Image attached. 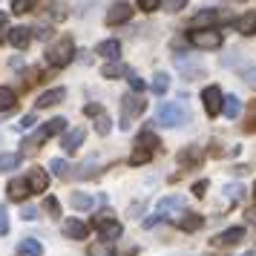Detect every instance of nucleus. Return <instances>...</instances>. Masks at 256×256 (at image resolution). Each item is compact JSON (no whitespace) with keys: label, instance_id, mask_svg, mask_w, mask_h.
<instances>
[{"label":"nucleus","instance_id":"obj_1","mask_svg":"<svg viewBox=\"0 0 256 256\" xmlns=\"http://www.w3.org/2000/svg\"><path fill=\"white\" fill-rule=\"evenodd\" d=\"M187 118H190V112L182 101H162L156 110V121L164 127H182V124H187Z\"/></svg>","mask_w":256,"mask_h":256},{"label":"nucleus","instance_id":"obj_2","mask_svg":"<svg viewBox=\"0 0 256 256\" xmlns=\"http://www.w3.org/2000/svg\"><path fill=\"white\" fill-rule=\"evenodd\" d=\"M64 130H66V118H52V121H49V124H44L38 132H32L29 138H24V144H20V147H24V152H35L46 138L58 136V132H64Z\"/></svg>","mask_w":256,"mask_h":256},{"label":"nucleus","instance_id":"obj_3","mask_svg":"<svg viewBox=\"0 0 256 256\" xmlns=\"http://www.w3.org/2000/svg\"><path fill=\"white\" fill-rule=\"evenodd\" d=\"M75 55V44H72V38H60L58 44H52L46 49V60L52 66H66Z\"/></svg>","mask_w":256,"mask_h":256},{"label":"nucleus","instance_id":"obj_4","mask_svg":"<svg viewBox=\"0 0 256 256\" xmlns=\"http://www.w3.org/2000/svg\"><path fill=\"white\" fill-rule=\"evenodd\" d=\"M144 106H147L144 98H138V95H124L121 98V130H130V121L136 116H141Z\"/></svg>","mask_w":256,"mask_h":256},{"label":"nucleus","instance_id":"obj_5","mask_svg":"<svg viewBox=\"0 0 256 256\" xmlns=\"http://www.w3.org/2000/svg\"><path fill=\"white\" fill-rule=\"evenodd\" d=\"M92 222H95V228L101 230V236H104L106 242H112V239H118V236L124 233V228L118 224V219H112V213H110V210H101Z\"/></svg>","mask_w":256,"mask_h":256},{"label":"nucleus","instance_id":"obj_6","mask_svg":"<svg viewBox=\"0 0 256 256\" xmlns=\"http://www.w3.org/2000/svg\"><path fill=\"white\" fill-rule=\"evenodd\" d=\"M187 210V198L184 196H164L158 202V213H162V219H173L178 222V216Z\"/></svg>","mask_w":256,"mask_h":256},{"label":"nucleus","instance_id":"obj_7","mask_svg":"<svg viewBox=\"0 0 256 256\" xmlns=\"http://www.w3.org/2000/svg\"><path fill=\"white\" fill-rule=\"evenodd\" d=\"M190 44L196 49H219L222 46V35L213 32V29H204V32H190Z\"/></svg>","mask_w":256,"mask_h":256},{"label":"nucleus","instance_id":"obj_8","mask_svg":"<svg viewBox=\"0 0 256 256\" xmlns=\"http://www.w3.org/2000/svg\"><path fill=\"white\" fill-rule=\"evenodd\" d=\"M222 90L216 86V84H210V86H204V92H202V101H204V110H208V116H219L222 112Z\"/></svg>","mask_w":256,"mask_h":256},{"label":"nucleus","instance_id":"obj_9","mask_svg":"<svg viewBox=\"0 0 256 256\" xmlns=\"http://www.w3.org/2000/svg\"><path fill=\"white\" fill-rule=\"evenodd\" d=\"M130 18H132V6L124 3V0H118L110 6V12H106V24L110 26H118V24H127Z\"/></svg>","mask_w":256,"mask_h":256},{"label":"nucleus","instance_id":"obj_10","mask_svg":"<svg viewBox=\"0 0 256 256\" xmlns=\"http://www.w3.org/2000/svg\"><path fill=\"white\" fill-rule=\"evenodd\" d=\"M84 138H86V130H84V127H75V130H70V132H64L60 147H64L66 152H75V150L84 144Z\"/></svg>","mask_w":256,"mask_h":256},{"label":"nucleus","instance_id":"obj_11","mask_svg":"<svg viewBox=\"0 0 256 256\" xmlns=\"http://www.w3.org/2000/svg\"><path fill=\"white\" fill-rule=\"evenodd\" d=\"M26 184H29V190H32V193H44V190L49 187V176H46V170H40V167L29 170V176H26Z\"/></svg>","mask_w":256,"mask_h":256},{"label":"nucleus","instance_id":"obj_12","mask_svg":"<svg viewBox=\"0 0 256 256\" xmlns=\"http://www.w3.org/2000/svg\"><path fill=\"white\" fill-rule=\"evenodd\" d=\"M216 24V12H213V9H204V12H198V14H193V18H190V29H193V32H204V29H210V26Z\"/></svg>","mask_w":256,"mask_h":256},{"label":"nucleus","instance_id":"obj_13","mask_svg":"<svg viewBox=\"0 0 256 256\" xmlns=\"http://www.w3.org/2000/svg\"><path fill=\"white\" fill-rule=\"evenodd\" d=\"M244 239V228H230V230L219 233L216 239H213V244L216 248H228V244H239Z\"/></svg>","mask_w":256,"mask_h":256},{"label":"nucleus","instance_id":"obj_14","mask_svg":"<svg viewBox=\"0 0 256 256\" xmlns=\"http://www.w3.org/2000/svg\"><path fill=\"white\" fill-rule=\"evenodd\" d=\"M64 98H66V90H64V86H55V90H49V92H44L40 98H38V110L55 106L58 101H64Z\"/></svg>","mask_w":256,"mask_h":256},{"label":"nucleus","instance_id":"obj_15","mask_svg":"<svg viewBox=\"0 0 256 256\" xmlns=\"http://www.w3.org/2000/svg\"><path fill=\"white\" fill-rule=\"evenodd\" d=\"M29 40H32V29H26V26H14L12 32H9V44L18 49H26Z\"/></svg>","mask_w":256,"mask_h":256},{"label":"nucleus","instance_id":"obj_16","mask_svg":"<svg viewBox=\"0 0 256 256\" xmlns=\"http://www.w3.org/2000/svg\"><path fill=\"white\" fill-rule=\"evenodd\" d=\"M202 224H204V219H202L198 213H193V210H184V213L178 216V228H182V230H190V233H193V230H198Z\"/></svg>","mask_w":256,"mask_h":256},{"label":"nucleus","instance_id":"obj_17","mask_svg":"<svg viewBox=\"0 0 256 256\" xmlns=\"http://www.w3.org/2000/svg\"><path fill=\"white\" fill-rule=\"evenodd\" d=\"M64 233H66L70 239H86L90 228H86L84 222H78V219H66L64 222Z\"/></svg>","mask_w":256,"mask_h":256},{"label":"nucleus","instance_id":"obj_18","mask_svg":"<svg viewBox=\"0 0 256 256\" xmlns=\"http://www.w3.org/2000/svg\"><path fill=\"white\" fill-rule=\"evenodd\" d=\"M29 193H32V190H29V184H26V178H12V182H9V198L24 202Z\"/></svg>","mask_w":256,"mask_h":256},{"label":"nucleus","instance_id":"obj_19","mask_svg":"<svg viewBox=\"0 0 256 256\" xmlns=\"http://www.w3.org/2000/svg\"><path fill=\"white\" fill-rule=\"evenodd\" d=\"M222 112L230 118V121H233V118H239V112H242V101H239L236 95H228V98H222Z\"/></svg>","mask_w":256,"mask_h":256},{"label":"nucleus","instance_id":"obj_20","mask_svg":"<svg viewBox=\"0 0 256 256\" xmlns=\"http://www.w3.org/2000/svg\"><path fill=\"white\" fill-rule=\"evenodd\" d=\"M98 55H104L106 60H118L121 44H118V40H104V44H98Z\"/></svg>","mask_w":256,"mask_h":256},{"label":"nucleus","instance_id":"obj_21","mask_svg":"<svg viewBox=\"0 0 256 256\" xmlns=\"http://www.w3.org/2000/svg\"><path fill=\"white\" fill-rule=\"evenodd\" d=\"M14 104H18L14 92L9 90V86H0V112H9V110H14Z\"/></svg>","mask_w":256,"mask_h":256},{"label":"nucleus","instance_id":"obj_22","mask_svg":"<svg viewBox=\"0 0 256 256\" xmlns=\"http://www.w3.org/2000/svg\"><path fill=\"white\" fill-rule=\"evenodd\" d=\"M70 202H72V208H75V210H90L95 204V198L90 196V193H72Z\"/></svg>","mask_w":256,"mask_h":256},{"label":"nucleus","instance_id":"obj_23","mask_svg":"<svg viewBox=\"0 0 256 256\" xmlns=\"http://www.w3.org/2000/svg\"><path fill=\"white\" fill-rule=\"evenodd\" d=\"M239 32L242 35H256V12H248L239 18Z\"/></svg>","mask_w":256,"mask_h":256},{"label":"nucleus","instance_id":"obj_24","mask_svg":"<svg viewBox=\"0 0 256 256\" xmlns=\"http://www.w3.org/2000/svg\"><path fill=\"white\" fill-rule=\"evenodd\" d=\"M138 147H144V150H158V147H162V144H158V136H156V132H150V130H144V132H141L138 136Z\"/></svg>","mask_w":256,"mask_h":256},{"label":"nucleus","instance_id":"obj_25","mask_svg":"<svg viewBox=\"0 0 256 256\" xmlns=\"http://www.w3.org/2000/svg\"><path fill=\"white\" fill-rule=\"evenodd\" d=\"M18 250L20 254H29V256H40L44 254V244L38 242V239H24V242L18 244Z\"/></svg>","mask_w":256,"mask_h":256},{"label":"nucleus","instance_id":"obj_26","mask_svg":"<svg viewBox=\"0 0 256 256\" xmlns=\"http://www.w3.org/2000/svg\"><path fill=\"white\" fill-rule=\"evenodd\" d=\"M198 162H202V152H198L196 147H187V150L178 152V164H190V167H196Z\"/></svg>","mask_w":256,"mask_h":256},{"label":"nucleus","instance_id":"obj_27","mask_svg":"<svg viewBox=\"0 0 256 256\" xmlns=\"http://www.w3.org/2000/svg\"><path fill=\"white\" fill-rule=\"evenodd\" d=\"M167 90H170V75L156 72V75H152V92H156V95H164Z\"/></svg>","mask_w":256,"mask_h":256},{"label":"nucleus","instance_id":"obj_28","mask_svg":"<svg viewBox=\"0 0 256 256\" xmlns=\"http://www.w3.org/2000/svg\"><path fill=\"white\" fill-rule=\"evenodd\" d=\"M20 152H3L0 156V170H14V167H20Z\"/></svg>","mask_w":256,"mask_h":256},{"label":"nucleus","instance_id":"obj_29","mask_svg":"<svg viewBox=\"0 0 256 256\" xmlns=\"http://www.w3.org/2000/svg\"><path fill=\"white\" fill-rule=\"evenodd\" d=\"M98 173V162H95V158H86V162L81 164V167H78V178H92V176Z\"/></svg>","mask_w":256,"mask_h":256},{"label":"nucleus","instance_id":"obj_30","mask_svg":"<svg viewBox=\"0 0 256 256\" xmlns=\"http://www.w3.org/2000/svg\"><path fill=\"white\" fill-rule=\"evenodd\" d=\"M152 158V152L150 150H144V147H136V150H132V156H130V164H132V167H138V164H147Z\"/></svg>","mask_w":256,"mask_h":256},{"label":"nucleus","instance_id":"obj_31","mask_svg":"<svg viewBox=\"0 0 256 256\" xmlns=\"http://www.w3.org/2000/svg\"><path fill=\"white\" fill-rule=\"evenodd\" d=\"M101 75L104 78H121V75H127V66H121V64L112 60V64H106L104 70H101Z\"/></svg>","mask_w":256,"mask_h":256},{"label":"nucleus","instance_id":"obj_32","mask_svg":"<svg viewBox=\"0 0 256 256\" xmlns=\"http://www.w3.org/2000/svg\"><path fill=\"white\" fill-rule=\"evenodd\" d=\"M49 170L58 176V178H66V176H70V164L64 162V158H52V162H49Z\"/></svg>","mask_w":256,"mask_h":256},{"label":"nucleus","instance_id":"obj_33","mask_svg":"<svg viewBox=\"0 0 256 256\" xmlns=\"http://www.w3.org/2000/svg\"><path fill=\"white\" fill-rule=\"evenodd\" d=\"M35 6H38V0H12L14 14H26V12H32Z\"/></svg>","mask_w":256,"mask_h":256},{"label":"nucleus","instance_id":"obj_34","mask_svg":"<svg viewBox=\"0 0 256 256\" xmlns=\"http://www.w3.org/2000/svg\"><path fill=\"white\" fill-rule=\"evenodd\" d=\"M95 130H98L101 136H106V132L112 130V121H110V116H106V112H101V116H98V124H95Z\"/></svg>","mask_w":256,"mask_h":256},{"label":"nucleus","instance_id":"obj_35","mask_svg":"<svg viewBox=\"0 0 256 256\" xmlns=\"http://www.w3.org/2000/svg\"><path fill=\"white\" fill-rule=\"evenodd\" d=\"M162 6H164V12H178V9L187 6V0H162Z\"/></svg>","mask_w":256,"mask_h":256},{"label":"nucleus","instance_id":"obj_36","mask_svg":"<svg viewBox=\"0 0 256 256\" xmlns=\"http://www.w3.org/2000/svg\"><path fill=\"white\" fill-rule=\"evenodd\" d=\"M224 193H228L233 202H239V198L244 196V187H242V184H228V187H224Z\"/></svg>","mask_w":256,"mask_h":256},{"label":"nucleus","instance_id":"obj_37","mask_svg":"<svg viewBox=\"0 0 256 256\" xmlns=\"http://www.w3.org/2000/svg\"><path fill=\"white\" fill-rule=\"evenodd\" d=\"M138 9L141 12H156V9H162V0H138Z\"/></svg>","mask_w":256,"mask_h":256},{"label":"nucleus","instance_id":"obj_38","mask_svg":"<svg viewBox=\"0 0 256 256\" xmlns=\"http://www.w3.org/2000/svg\"><path fill=\"white\" fill-rule=\"evenodd\" d=\"M44 208H46L52 216H58V213H60V204H58V198H55V196H49L46 202H44Z\"/></svg>","mask_w":256,"mask_h":256},{"label":"nucleus","instance_id":"obj_39","mask_svg":"<svg viewBox=\"0 0 256 256\" xmlns=\"http://www.w3.org/2000/svg\"><path fill=\"white\" fill-rule=\"evenodd\" d=\"M3 233H9V219H6V208L0 204V236Z\"/></svg>","mask_w":256,"mask_h":256},{"label":"nucleus","instance_id":"obj_40","mask_svg":"<svg viewBox=\"0 0 256 256\" xmlns=\"http://www.w3.org/2000/svg\"><path fill=\"white\" fill-rule=\"evenodd\" d=\"M127 78H130V86H132V90H144V81H141L136 72H127Z\"/></svg>","mask_w":256,"mask_h":256},{"label":"nucleus","instance_id":"obj_41","mask_svg":"<svg viewBox=\"0 0 256 256\" xmlns=\"http://www.w3.org/2000/svg\"><path fill=\"white\" fill-rule=\"evenodd\" d=\"M242 78H244L248 84H250V86H256V66H250V70H244V72H242Z\"/></svg>","mask_w":256,"mask_h":256},{"label":"nucleus","instance_id":"obj_42","mask_svg":"<svg viewBox=\"0 0 256 256\" xmlns=\"http://www.w3.org/2000/svg\"><path fill=\"white\" fill-rule=\"evenodd\" d=\"M20 216H24L26 222H32V219H35V216H38V210L32 208V204H26V208H24V213H20Z\"/></svg>","mask_w":256,"mask_h":256},{"label":"nucleus","instance_id":"obj_43","mask_svg":"<svg viewBox=\"0 0 256 256\" xmlns=\"http://www.w3.org/2000/svg\"><path fill=\"white\" fill-rule=\"evenodd\" d=\"M32 124H35V116H26V118H20V124H18V127H20V130H29Z\"/></svg>","mask_w":256,"mask_h":256},{"label":"nucleus","instance_id":"obj_44","mask_svg":"<svg viewBox=\"0 0 256 256\" xmlns=\"http://www.w3.org/2000/svg\"><path fill=\"white\" fill-rule=\"evenodd\" d=\"M204 190H208V182H196V184H193V193H196V196H204Z\"/></svg>","mask_w":256,"mask_h":256},{"label":"nucleus","instance_id":"obj_45","mask_svg":"<svg viewBox=\"0 0 256 256\" xmlns=\"http://www.w3.org/2000/svg\"><path fill=\"white\" fill-rule=\"evenodd\" d=\"M101 112H104V110H101L98 104H90V106H86V116H101Z\"/></svg>","mask_w":256,"mask_h":256},{"label":"nucleus","instance_id":"obj_46","mask_svg":"<svg viewBox=\"0 0 256 256\" xmlns=\"http://www.w3.org/2000/svg\"><path fill=\"white\" fill-rule=\"evenodd\" d=\"M248 130H250V132L256 130V110H254V118H250V124H248Z\"/></svg>","mask_w":256,"mask_h":256},{"label":"nucleus","instance_id":"obj_47","mask_svg":"<svg viewBox=\"0 0 256 256\" xmlns=\"http://www.w3.org/2000/svg\"><path fill=\"white\" fill-rule=\"evenodd\" d=\"M6 24H9V18H6V14L0 12V29H3V26H6Z\"/></svg>","mask_w":256,"mask_h":256},{"label":"nucleus","instance_id":"obj_48","mask_svg":"<svg viewBox=\"0 0 256 256\" xmlns=\"http://www.w3.org/2000/svg\"><path fill=\"white\" fill-rule=\"evenodd\" d=\"M254 196H256V187H254Z\"/></svg>","mask_w":256,"mask_h":256}]
</instances>
